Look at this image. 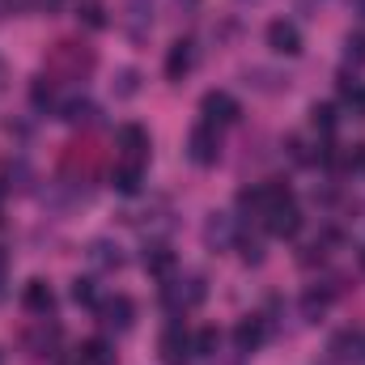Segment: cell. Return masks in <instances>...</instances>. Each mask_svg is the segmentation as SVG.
Here are the masks:
<instances>
[{
    "label": "cell",
    "mask_w": 365,
    "mask_h": 365,
    "mask_svg": "<svg viewBox=\"0 0 365 365\" xmlns=\"http://www.w3.org/2000/svg\"><path fill=\"white\" fill-rule=\"evenodd\" d=\"M77 21H81L86 30H106V26H110L106 4H102V0H77Z\"/></svg>",
    "instance_id": "23"
},
{
    "label": "cell",
    "mask_w": 365,
    "mask_h": 365,
    "mask_svg": "<svg viewBox=\"0 0 365 365\" xmlns=\"http://www.w3.org/2000/svg\"><path fill=\"white\" fill-rule=\"evenodd\" d=\"M115 145H119L123 162H145L149 158V132L140 123H119L115 128Z\"/></svg>",
    "instance_id": "10"
},
{
    "label": "cell",
    "mask_w": 365,
    "mask_h": 365,
    "mask_svg": "<svg viewBox=\"0 0 365 365\" xmlns=\"http://www.w3.org/2000/svg\"><path fill=\"white\" fill-rule=\"evenodd\" d=\"M357 259H361V268H365V247H361V255H357Z\"/></svg>",
    "instance_id": "37"
},
{
    "label": "cell",
    "mask_w": 365,
    "mask_h": 365,
    "mask_svg": "<svg viewBox=\"0 0 365 365\" xmlns=\"http://www.w3.org/2000/svg\"><path fill=\"white\" fill-rule=\"evenodd\" d=\"M349 102H353V106H357V115H365V86L357 93H353V98H349Z\"/></svg>",
    "instance_id": "32"
},
{
    "label": "cell",
    "mask_w": 365,
    "mask_h": 365,
    "mask_svg": "<svg viewBox=\"0 0 365 365\" xmlns=\"http://www.w3.org/2000/svg\"><path fill=\"white\" fill-rule=\"evenodd\" d=\"M344 56H349L353 64H365V30H353V34L344 38Z\"/></svg>",
    "instance_id": "29"
},
{
    "label": "cell",
    "mask_w": 365,
    "mask_h": 365,
    "mask_svg": "<svg viewBox=\"0 0 365 365\" xmlns=\"http://www.w3.org/2000/svg\"><path fill=\"white\" fill-rule=\"evenodd\" d=\"M187 158H191L195 166H217V158H221V132H217V123L200 119V123L187 132Z\"/></svg>",
    "instance_id": "3"
},
{
    "label": "cell",
    "mask_w": 365,
    "mask_h": 365,
    "mask_svg": "<svg viewBox=\"0 0 365 365\" xmlns=\"http://www.w3.org/2000/svg\"><path fill=\"white\" fill-rule=\"evenodd\" d=\"M68 128H93L98 123V106L86 102V98H73V102H64V115H60Z\"/></svg>",
    "instance_id": "20"
},
{
    "label": "cell",
    "mask_w": 365,
    "mask_h": 365,
    "mask_svg": "<svg viewBox=\"0 0 365 365\" xmlns=\"http://www.w3.org/2000/svg\"><path fill=\"white\" fill-rule=\"evenodd\" d=\"M73 302H77V306H98V289H93L90 276H77V280H73Z\"/></svg>",
    "instance_id": "28"
},
{
    "label": "cell",
    "mask_w": 365,
    "mask_h": 365,
    "mask_svg": "<svg viewBox=\"0 0 365 365\" xmlns=\"http://www.w3.org/2000/svg\"><path fill=\"white\" fill-rule=\"evenodd\" d=\"M93 310H98V323H102L106 331H132V327H136V302H132L128 293H115V297L98 302Z\"/></svg>",
    "instance_id": "4"
},
{
    "label": "cell",
    "mask_w": 365,
    "mask_h": 365,
    "mask_svg": "<svg viewBox=\"0 0 365 365\" xmlns=\"http://www.w3.org/2000/svg\"><path fill=\"white\" fill-rule=\"evenodd\" d=\"M191 68H195V43L191 38H175L170 51H166V77L170 81H182Z\"/></svg>",
    "instance_id": "18"
},
{
    "label": "cell",
    "mask_w": 365,
    "mask_h": 365,
    "mask_svg": "<svg viewBox=\"0 0 365 365\" xmlns=\"http://www.w3.org/2000/svg\"><path fill=\"white\" fill-rule=\"evenodd\" d=\"M264 340H268V319H264V314L238 319V327H234V349H238V353H255Z\"/></svg>",
    "instance_id": "12"
},
{
    "label": "cell",
    "mask_w": 365,
    "mask_h": 365,
    "mask_svg": "<svg viewBox=\"0 0 365 365\" xmlns=\"http://www.w3.org/2000/svg\"><path fill=\"white\" fill-rule=\"evenodd\" d=\"M361 170H365V162H361Z\"/></svg>",
    "instance_id": "39"
},
{
    "label": "cell",
    "mask_w": 365,
    "mask_h": 365,
    "mask_svg": "<svg viewBox=\"0 0 365 365\" xmlns=\"http://www.w3.org/2000/svg\"><path fill=\"white\" fill-rule=\"evenodd\" d=\"M353 4H357V13H361V17H365V0H353Z\"/></svg>",
    "instance_id": "36"
},
{
    "label": "cell",
    "mask_w": 365,
    "mask_h": 365,
    "mask_svg": "<svg viewBox=\"0 0 365 365\" xmlns=\"http://www.w3.org/2000/svg\"><path fill=\"white\" fill-rule=\"evenodd\" d=\"M310 123H314V132L331 136V132H336V106H327V102H314V106H310Z\"/></svg>",
    "instance_id": "24"
},
{
    "label": "cell",
    "mask_w": 365,
    "mask_h": 365,
    "mask_svg": "<svg viewBox=\"0 0 365 365\" xmlns=\"http://www.w3.org/2000/svg\"><path fill=\"white\" fill-rule=\"evenodd\" d=\"M110 90H115V98H132V93L140 90V73L136 68H119L115 81H110Z\"/></svg>",
    "instance_id": "26"
},
{
    "label": "cell",
    "mask_w": 365,
    "mask_h": 365,
    "mask_svg": "<svg viewBox=\"0 0 365 365\" xmlns=\"http://www.w3.org/2000/svg\"><path fill=\"white\" fill-rule=\"evenodd\" d=\"M128 13H132V34L140 38L145 26L153 21V0H128Z\"/></svg>",
    "instance_id": "25"
},
{
    "label": "cell",
    "mask_w": 365,
    "mask_h": 365,
    "mask_svg": "<svg viewBox=\"0 0 365 365\" xmlns=\"http://www.w3.org/2000/svg\"><path fill=\"white\" fill-rule=\"evenodd\" d=\"M140 182H145L140 162H119V166L110 170V187H115L119 195H136V191H140Z\"/></svg>",
    "instance_id": "19"
},
{
    "label": "cell",
    "mask_w": 365,
    "mask_h": 365,
    "mask_svg": "<svg viewBox=\"0 0 365 365\" xmlns=\"http://www.w3.org/2000/svg\"><path fill=\"white\" fill-rule=\"evenodd\" d=\"M204 247H208V251H230V247H238V221H234L230 212H208V221H204Z\"/></svg>",
    "instance_id": "7"
},
{
    "label": "cell",
    "mask_w": 365,
    "mask_h": 365,
    "mask_svg": "<svg viewBox=\"0 0 365 365\" xmlns=\"http://www.w3.org/2000/svg\"><path fill=\"white\" fill-rule=\"evenodd\" d=\"M175 4H179V9H187V13H191V9H195L200 0H175Z\"/></svg>",
    "instance_id": "34"
},
{
    "label": "cell",
    "mask_w": 365,
    "mask_h": 365,
    "mask_svg": "<svg viewBox=\"0 0 365 365\" xmlns=\"http://www.w3.org/2000/svg\"><path fill=\"white\" fill-rule=\"evenodd\" d=\"M268 47L276 56H297L302 51V30L289 17H276V21H268Z\"/></svg>",
    "instance_id": "13"
},
{
    "label": "cell",
    "mask_w": 365,
    "mask_h": 365,
    "mask_svg": "<svg viewBox=\"0 0 365 365\" xmlns=\"http://www.w3.org/2000/svg\"><path fill=\"white\" fill-rule=\"evenodd\" d=\"M86 259H90L98 272H119V268H123V247H119L115 238H93L90 251H86Z\"/></svg>",
    "instance_id": "16"
},
{
    "label": "cell",
    "mask_w": 365,
    "mask_h": 365,
    "mask_svg": "<svg viewBox=\"0 0 365 365\" xmlns=\"http://www.w3.org/2000/svg\"><path fill=\"white\" fill-rule=\"evenodd\" d=\"M238 251H242L247 264H264V242H255V238H238Z\"/></svg>",
    "instance_id": "30"
},
{
    "label": "cell",
    "mask_w": 365,
    "mask_h": 365,
    "mask_svg": "<svg viewBox=\"0 0 365 365\" xmlns=\"http://www.w3.org/2000/svg\"><path fill=\"white\" fill-rule=\"evenodd\" d=\"M204 297H208L204 276H170V280L162 284V302H166L170 314H187V310L204 306Z\"/></svg>",
    "instance_id": "2"
},
{
    "label": "cell",
    "mask_w": 365,
    "mask_h": 365,
    "mask_svg": "<svg viewBox=\"0 0 365 365\" xmlns=\"http://www.w3.org/2000/svg\"><path fill=\"white\" fill-rule=\"evenodd\" d=\"M200 110H204V119L208 123H238L242 119V106H238V98L234 93H225V90H208L204 93V102H200Z\"/></svg>",
    "instance_id": "9"
},
{
    "label": "cell",
    "mask_w": 365,
    "mask_h": 365,
    "mask_svg": "<svg viewBox=\"0 0 365 365\" xmlns=\"http://www.w3.org/2000/svg\"><path fill=\"white\" fill-rule=\"evenodd\" d=\"M93 64H98L93 47L64 38V43H56L51 56H47V77H51L56 86H60V81H86V77L93 73Z\"/></svg>",
    "instance_id": "1"
},
{
    "label": "cell",
    "mask_w": 365,
    "mask_h": 365,
    "mask_svg": "<svg viewBox=\"0 0 365 365\" xmlns=\"http://www.w3.org/2000/svg\"><path fill=\"white\" fill-rule=\"evenodd\" d=\"M56 365H81V357H60Z\"/></svg>",
    "instance_id": "35"
},
{
    "label": "cell",
    "mask_w": 365,
    "mask_h": 365,
    "mask_svg": "<svg viewBox=\"0 0 365 365\" xmlns=\"http://www.w3.org/2000/svg\"><path fill=\"white\" fill-rule=\"evenodd\" d=\"M21 344H26L30 357H60V353H56V349H60V327L47 323V319H38V327H30V331L21 336Z\"/></svg>",
    "instance_id": "11"
},
{
    "label": "cell",
    "mask_w": 365,
    "mask_h": 365,
    "mask_svg": "<svg viewBox=\"0 0 365 365\" xmlns=\"http://www.w3.org/2000/svg\"><path fill=\"white\" fill-rule=\"evenodd\" d=\"M306 4H319V0H306Z\"/></svg>",
    "instance_id": "38"
},
{
    "label": "cell",
    "mask_w": 365,
    "mask_h": 365,
    "mask_svg": "<svg viewBox=\"0 0 365 365\" xmlns=\"http://www.w3.org/2000/svg\"><path fill=\"white\" fill-rule=\"evenodd\" d=\"M191 344H195L200 357H217V349H221V331H217V327H204L200 336H191Z\"/></svg>",
    "instance_id": "27"
},
{
    "label": "cell",
    "mask_w": 365,
    "mask_h": 365,
    "mask_svg": "<svg viewBox=\"0 0 365 365\" xmlns=\"http://www.w3.org/2000/svg\"><path fill=\"white\" fill-rule=\"evenodd\" d=\"M77 357H81V365H119V357H115V349H110V340H102V336H93V340H86Z\"/></svg>",
    "instance_id": "21"
},
{
    "label": "cell",
    "mask_w": 365,
    "mask_h": 365,
    "mask_svg": "<svg viewBox=\"0 0 365 365\" xmlns=\"http://www.w3.org/2000/svg\"><path fill=\"white\" fill-rule=\"evenodd\" d=\"M158 353H162V361L166 365H187V357L195 353L191 331H187L182 323H170V327L162 331V340H158Z\"/></svg>",
    "instance_id": "8"
},
{
    "label": "cell",
    "mask_w": 365,
    "mask_h": 365,
    "mask_svg": "<svg viewBox=\"0 0 365 365\" xmlns=\"http://www.w3.org/2000/svg\"><path fill=\"white\" fill-rule=\"evenodd\" d=\"M9 90V64H4V60H0V93Z\"/></svg>",
    "instance_id": "33"
},
{
    "label": "cell",
    "mask_w": 365,
    "mask_h": 365,
    "mask_svg": "<svg viewBox=\"0 0 365 365\" xmlns=\"http://www.w3.org/2000/svg\"><path fill=\"white\" fill-rule=\"evenodd\" d=\"M327 361L331 365H361L365 361V331L344 327L340 336H331V344H327Z\"/></svg>",
    "instance_id": "5"
},
{
    "label": "cell",
    "mask_w": 365,
    "mask_h": 365,
    "mask_svg": "<svg viewBox=\"0 0 365 365\" xmlns=\"http://www.w3.org/2000/svg\"><path fill=\"white\" fill-rule=\"evenodd\" d=\"M30 106H34V110H43V115H47V110H56V81H51L47 73L30 81Z\"/></svg>",
    "instance_id": "22"
},
{
    "label": "cell",
    "mask_w": 365,
    "mask_h": 365,
    "mask_svg": "<svg viewBox=\"0 0 365 365\" xmlns=\"http://www.w3.org/2000/svg\"><path fill=\"white\" fill-rule=\"evenodd\" d=\"M21 306H26L34 319H51V310H56V293H51V284H47V280H30V284L21 289Z\"/></svg>",
    "instance_id": "17"
},
{
    "label": "cell",
    "mask_w": 365,
    "mask_h": 365,
    "mask_svg": "<svg viewBox=\"0 0 365 365\" xmlns=\"http://www.w3.org/2000/svg\"><path fill=\"white\" fill-rule=\"evenodd\" d=\"M336 284H310L306 293H302V319L306 323H319L327 310H331V302H336Z\"/></svg>",
    "instance_id": "14"
},
{
    "label": "cell",
    "mask_w": 365,
    "mask_h": 365,
    "mask_svg": "<svg viewBox=\"0 0 365 365\" xmlns=\"http://www.w3.org/2000/svg\"><path fill=\"white\" fill-rule=\"evenodd\" d=\"M4 284H9V251L0 247V297H4Z\"/></svg>",
    "instance_id": "31"
},
{
    "label": "cell",
    "mask_w": 365,
    "mask_h": 365,
    "mask_svg": "<svg viewBox=\"0 0 365 365\" xmlns=\"http://www.w3.org/2000/svg\"><path fill=\"white\" fill-rule=\"evenodd\" d=\"M264 225H268L272 238H297L302 225H306V217H302V208L293 200H284V204H276V208L264 212Z\"/></svg>",
    "instance_id": "6"
},
{
    "label": "cell",
    "mask_w": 365,
    "mask_h": 365,
    "mask_svg": "<svg viewBox=\"0 0 365 365\" xmlns=\"http://www.w3.org/2000/svg\"><path fill=\"white\" fill-rule=\"evenodd\" d=\"M175 268H179V255H175L166 242H149V247H145V272L153 276V280L166 284V280L175 276Z\"/></svg>",
    "instance_id": "15"
}]
</instances>
